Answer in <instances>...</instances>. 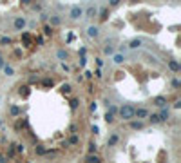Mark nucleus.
<instances>
[{"mask_svg": "<svg viewBox=\"0 0 181 163\" xmlns=\"http://www.w3.org/2000/svg\"><path fill=\"white\" fill-rule=\"evenodd\" d=\"M120 114H121L123 120H130V118H134V107L123 105V107H121V111H120Z\"/></svg>", "mask_w": 181, "mask_h": 163, "instance_id": "f257e3e1", "label": "nucleus"}, {"mask_svg": "<svg viewBox=\"0 0 181 163\" xmlns=\"http://www.w3.org/2000/svg\"><path fill=\"white\" fill-rule=\"evenodd\" d=\"M82 13H84V11H82V7H72L71 9V18H80L82 16Z\"/></svg>", "mask_w": 181, "mask_h": 163, "instance_id": "f03ea898", "label": "nucleus"}, {"mask_svg": "<svg viewBox=\"0 0 181 163\" xmlns=\"http://www.w3.org/2000/svg\"><path fill=\"white\" fill-rule=\"evenodd\" d=\"M134 116L145 118V116H149V111H147V109H138V111H134Z\"/></svg>", "mask_w": 181, "mask_h": 163, "instance_id": "7ed1b4c3", "label": "nucleus"}, {"mask_svg": "<svg viewBox=\"0 0 181 163\" xmlns=\"http://www.w3.org/2000/svg\"><path fill=\"white\" fill-rule=\"evenodd\" d=\"M24 26H26V20H24V18H16V20H14V27L16 29H22Z\"/></svg>", "mask_w": 181, "mask_h": 163, "instance_id": "20e7f679", "label": "nucleus"}, {"mask_svg": "<svg viewBox=\"0 0 181 163\" xmlns=\"http://www.w3.org/2000/svg\"><path fill=\"white\" fill-rule=\"evenodd\" d=\"M167 118H168V111H167V109H163L161 114H159V120H167Z\"/></svg>", "mask_w": 181, "mask_h": 163, "instance_id": "39448f33", "label": "nucleus"}, {"mask_svg": "<svg viewBox=\"0 0 181 163\" xmlns=\"http://www.w3.org/2000/svg\"><path fill=\"white\" fill-rule=\"evenodd\" d=\"M89 36H98V27H89Z\"/></svg>", "mask_w": 181, "mask_h": 163, "instance_id": "423d86ee", "label": "nucleus"}, {"mask_svg": "<svg viewBox=\"0 0 181 163\" xmlns=\"http://www.w3.org/2000/svg\"><path fill=\"white\" fill-rule=\"evenodd\" d=\"M154 103H156V105H159V107H163L165 105V98H156Z\"/></svg>", "mask_w": 181, "mask_h": 163, "instance_id": "0eeeda50", "label": "nucleus"}, {"mask_svg": "<svg viewBox=\"0 0 181 163\" xmlns=\"http://www.w3.org/2000/svg\"><path fill=\"white\" fill-rule=\"evenodd\" d=\"M140 46H141V40H132V42H130V47H132V49L140 47Z\"/></svg>", "mask_w": 181, "mask_h": 163, "instance_id": "6e6552de", "label": "nucleus"}, {"mask_svg": "<svg viewBox=\"0 0 181 163\" xmlns=\"http://www.w3.org/2000/svg\"><path fill=\"white\" fill-rule=\"evenodd\" d=\"M132 129H143V123H141V121H134L132 123Z\"/></svg>", "mask_w": 181, "mask_h": 163, "instance_id": "1a4fd4ad", "label": "nucleus"}, {"mask_svg": "<svg viewBox=\"0 0 181 163\" xmlns=\"http://www.w3.org/2000/svg\"><path fill=\"white\" fill-rule=\"evenodd\" d=\"M116 141H118V136H116V134H114V136H111V138H109V145H114V143H116Z\"/></svg>", "mask_w": 181, "mask_h": 163, "instance_id": "9d476101", "label": "nucleus"}, {"mask_svg": "<svg viewBox=\"0 0 181 163\" xmlns=\"http://www.w3.org/2000/svg\"><path fill=\"white\" fill-rule=\"evenodd\" d=\"M114 62H116V63H121V62H123V56H121V54H116V56H114Z\"/></svg>", "mask_w": 181, "mask_h": 163, "instance_id": "9b49d317", "label": "nucleus"}, {"mask_svg": "<svg viewBox=\"0 0 181 163\" xmlns=\"http://www.w3.org/2000/svg\"><path fill=\"white\" fill-rule=\"evenodd\" d=\"M105 120L109 121V123H111L112 120H114V116H112V112H107V114H105Z\"/></svg>", "mask_w": 181, "mask_h": 163, "instance_id": "f8f14e48", "label": "nucleus"}, {"mask_svg": "<svg viewBox=\"0 0 181 163\" xmlns=\"http://www.w3.org/2000/svg\"><path fill=\"white\" fill-rule=\"evenodd\" d=\"M150 121H152V123H158V121H159V116H158V114H152V116H150Z\"/></svg>", "mask_w": 181, "mask_h": 163, "instance_id": "ddd939ff", "label": "nucleus"}, {"mask_svg": "<svg viewBox=\"0 0 181 163\" xmlns=\"http://www.w3.org/2000/svg\"><path fill=\"white\" fill-rule=\"evenodd\" d=\"M87 15H89V16H94V15H96V7H91L89 11H87Z\"/></svg>", "mask_w": 181, "mask_h": 163, "instance_id": "4468645a", "label": "nucleus"}, {"mask_svg": "<svg viewBox=\"0 0 181 163\" xmlns=\"http://www.w3.org/2000/svg\"><path fill=\"white\" fill-rule=\"evenodd\" d=\"M89 163H100V160H98V158H92V156H91V158H89Z\"/></svg>", "mask_w": 181, "mask_h": 163, "instance_id": "2eb2a0df", "label": "nucleus"}, {"mask_svg": "<svg viewBox=\"0 0 181 163\" xmlns=\"http://www.w3.org/2000/svg\"><path fill=\"white\" fill-rule=\"evenodd\" d=\"M170 69H174V71H178V63H176V62H170Z\"/></svg>", "mask_w": 181, "mask_h": 163, "instance_id": "dca6fc26", "label": "nucleus"}, {"mask_svg": "<svg viewBox=\"0 0 181 163\" xmlns=\"http://www.w3.org/2000/svg\"><path fill=\"white\" fill-rule=\"evenodd\" d=\"M4 71H6V75H13V69H11V67H6Z\"/></svg>", "mask_w": 181, "mask_h": 163, "instance_id": "f3484780", "label": "nucleus"}]
</instances>
